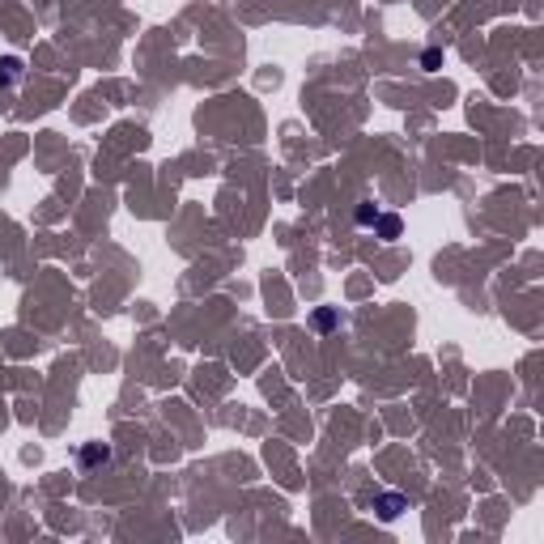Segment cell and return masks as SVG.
<instances>
[{"label":"cell","instance_id":"cell-1","mask_svg":"<svg viewBox=\"0 0 544 544\" xmlns=\"http://www.w3.org/2000/svg\"><path fill=\"white\" fill-rule=\"evenodd\" d=\"M106 460H111V447H106V443L81 447V468H98V464H106Z\"/></svg>","mask_w":544,"mask_h":544},{"label":"cell","instance_id":"cell-2","mask_svg":"<svg viewBox=\"0 0 544 544\" xmlns=\"http://www.w3.org/2000/svg\"><path fill=\"white\" fill-rule=\"evenodd\" d=\"M374 511H379V519H396L404 511V498L400 494H383V498H374Z\"/></svg>","mask_w":544,"mask_h":544},{"label":"cell","instance_id":"cell-3","mask_svg":"<svg viewBox=\"0 0 544 544\" xmlns=\"http://www.w3.org/2000/svg\"><path fill=\"white\" fill-rule=\"evenodd\" d=\"M374 230H379V238H400V217L396 213H379L374 217Z\"/></svg>","mask_w":544,"mask_h":544},{"label":"cell","instance_id":"cell-4","mask_svg":"<svg viewBox=\"0 0 544 544\" xmlns=\"http://www.w3.org/2000/svg\"><path fill=\"white\" fill-rule=\"evenodd\" d=\"M21 81V60L17 55H4L0 60V85H17Z\"/></svg>","mask_w":544,"mask_h":544},{"label":"cell","instance_id":"cell-5","mask_svg":"<svg viewBox=\"0 0 544 544\" xmlns=\"http://www.w3.org/2000/svg\"><path fill=\"white\" fill-rule=\"evenodd\" d=\"M311 323H315L319 332H332V328H336V311H332V306H323V311H315V319H311Z\"/></svg>","mask_w":544,"mask_h":544},{"label":"cell","instance_id":"cell-6","mask_svg":"<svg viewBox=\"0 0 544 544\" xmlns=\"http://www.w3.org/2000/svg\"><path fill=\"white\" fill-rule=\"evenodd\" d=\"M374 217H379V209H374L370 200H362V204H357V226H374Z\"/></svg>","mask_w":544,"mask_h":544},{"label":"cell","instance_id":"cell-7","mask_svg":"<svg viewBox=\"0 0 544 544\" xmlns=\"http://www.w3.org/2000/svg\"><path fill=\"white\" fill-rule=\"evenodd\" d=\"M438 64H443V51H438V47H430V51L421 55V68H430V72H434Z\"/></svg>","mask_w":544,"mask_h":544}]
</instances>
